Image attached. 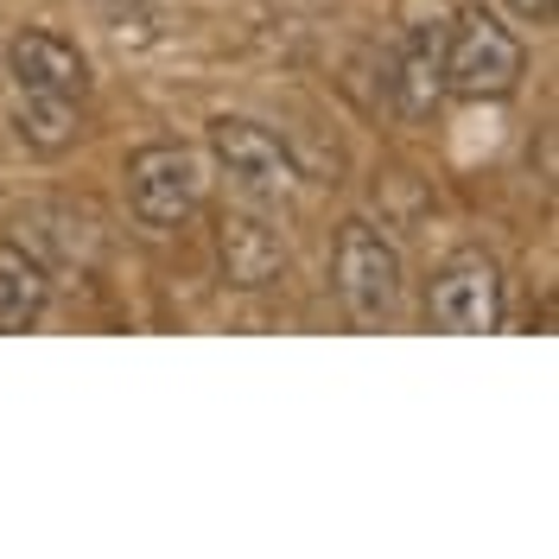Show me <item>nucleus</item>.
I'll list each match as a JSON object with an SVG mask.
<instances>
[{"label":"nucleus","mask_w":559,"mask_h":559,"mask_svg":"<svg viewBox=\"0 0 559 559\" xmlns=\"http://www.w3.org/2000/svg\"><path fill=\"white\" fill-rule=\"evenodd\" d=\"M108 33L115 38H159L166 33V7L159 0H103Z\"/></svg>","instance_id":"f8f14e48"},{"label":"nucleus","mask_w":559,"mask_h":559,"mask_svg":"<svg viewBox=\"0 0 559 559\" xmlns=\"http://www.w3.org/2000/svg\"><path fill=\"white\" fill-rule=\"evenodd\" d=\"M527 76V45L496 13L484 7H464L445 33V90L471 96V103H502L515 96Z\"/></svg>","instance_id":"f257e3e1"},{"label":"nucleus","mask_w":559,"mask_h":559,"mask_svg":"<svg viewBox=\"0 0 559 559\" xmlns=\"http://www.w3.org/2000/svg\"><path fill=\"white\" fill-rule=\"evenodd\" d=\"M13 242L33 254L45 274H64V267H90L96 261V216L90 210H70V204H26L13 216Z\"/></svg>","instance_id":"6e6552de"},{"label":"nucleus","mask_w":559,"mask_h":559,"mask_svg":"<svg viewBox=\"0 0 559 559\" xmlns=\"http://www.w3.org/2000/svg\"><path fill=\"white\" fill-rule=\"evenodd\" d=\"M7 76H13L20 96H64V103L90 96V58L70 38L45 33V26H26L7 45Z\"/></svg>","instance_id":"0eeeda50"},{"label":"nucleus","mask_w":559,"mask_h":559,"mask_svg":"<svg viewBox=\"0 0 559 559\" xmlns=\"http://www.w3.org/2000/svg\"><path fill=\"white\" fill-rule=\"evenodd\" d=\"M502 312H509L502 274H496V261H484V254L445 261V267L432 274V286H426V324H432V331L484 337V331H502Z\"/></svg>","instance_id":"39448f33"},{"label":"nucleus","mask_w":559,"mask_h":559,"mask_svg":"<svg viewBox=\"0 0 559 559\" xmlns=\"http://www.w3.org/2000/svg\"><path fill=\"white\" fill-rule=\"evenodd\" d=\"M394 96L407 115H426V108L445 96V33L439 26H414L401 58H394Z\"/></svg>","instance_id":"1a4fd4ad"},{"label":"nucleus","mask_w":559,"mask_h":559,"mask_svg":"<svg viewBox=\"0 0 559 559\" xmlns=\"http://www.w3.org/2000/svg\"><path fill=\"white\" fill-rule=\"evenodd\" d=\"M216 261H223V280L236 293H267V286L286 280L293 248H286L274 216H261V210H223V223H216Z\"/></svg>","instance_id":"423d86ee"},{"label":"nucleus","mask_w":559,"mask_h":559,"mask_svg":"<svg viewBox=\"0 0 559 559\" xmlns=\"http://www.w3.org/2000/svg\"><path fill=\"white\" fill-rule=\"evenodd\" d=\"M210 153H216V166L229 173V185L242 191L248 204H280L299 185L293 146L280 134H267L261 121H248V115H216L210 121Z\"/></svg>","instance_id":"20e7f679"},{"label":"nucleus","mask_w":559,"mask_h":559,"mask_svg":"<svg viewBox=\"0 0 559 559\" xmlns=\"http://www.w3.org/2000/svg\"><path fill=\"white\" fill-rule=\"evenodd\" d=\"M401 248L388 242L376 223H344L331 242V293L362 331H382L388 318L401 312Z\"/></svg>","instance_id":"f03ea898"},{"label":"nucleus","mask_w":559,"mask_h":559,"mask_svg":"<svg viewBox=\"0 0 559 559\" xmlns=\"http://www.w3.org/2000/svg\"><path fill=\"white\" fill-rule=\"evenodd\" d=\"M204 204V159L178 140H159V146H140L128 159V210H134L140 229L153 236H173L185 229Z\"/></svg>","instance_id":"7ed1b4c3"},{"label":"nucleus","mask_w":559,"mask_h":559,"mask_svg":"<svg viewBox=\"0 0 559 559\" xmlns=\"http://www.w3.org/2000/svg\"><path fill=\"white\" fill-rule=\"evenodd\" d=\"M45 306H51V274L7 236L0 242V331H33Z\"/></svg>","instance_id":"9d476101"},{"label":"nucleus","mask_w":559,"mask_h":559,"mask_svg":"<svg viewBox=\"0 0 559 559\" xmlns=\"http://www.w3.org/2000/svg\"><path fill=\"white\" fill-rule=\"evenodd\" d=\"M13 134L26 140L33 153H64L70 140L83 134L76 128V103H64V96H20V108H13Z\"/></svg>","instance_id":"9b49d317"},{"label":"nucleus","mask_w":559,"mask_h":559,"mask_svg":"<svg viewBox=\"0 0 559 559\" xmlns=\"http://www.w3.org/2000/svg\"><path fill=\"white\" fill-rule=\"evenodd\" d=\"M515 20H527V26H554V13H559V0H502Z\"/></svg>","instance_id":"ddd939ff"}]
</instances>
